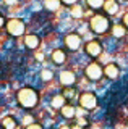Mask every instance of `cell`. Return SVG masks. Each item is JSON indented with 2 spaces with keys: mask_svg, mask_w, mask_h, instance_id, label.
Here are the masks:
<instances>
[{
  "mask_svg": "<svg viewBox=\"0 0 128 129\" xmlns=\"http://www.w3.org/2000/svg\"><path fill=\"white\" fill-rule=\"evenodd\" d=\"M25 29H26L25 23H23L21 19H18V18L8 19V23H7V31H8V34H10V36H15V37L23 36Z\"/></svg>",
  "mask_w": 128,
  "mask_h": 129,
  "instance_id": "3957f363",
  "label": "cell"
},
{
  "mask_svg": "<svg viewBox=\"0 0 128 129\" xmlns=\"http://www.w3.org/2000/svg\"><path fill=\"white\" fill-rule=\"evenodd\" d=\"M60 129H71L70 126H60Z\"/></svg>",
  "mask_w": 128,
  "mask_h": 129,
  "instance_id": "f546056e",
  "label": "cell"
},
{
  "mask_svg": "<svg viewBox=\"0 0 128 129\" xmlns=\"http://www.w3.org/2000/svg\"><path fill=\"white\" fill-rule=\"evenodd\" d=\"M104 74H105L109 79H117L118 74H120V70H118V66L115 63H109L105 68H104Z\"/></svg>",
  "mask_w": 128,
  "mask_h": 129,
  "instance_id": "30bf717a",
  "label": "cell"
},
{
  "mask_svg": "<svg viewBox=\"0 0 128 129\" xmlns=\"http://www.w3.org/2000/svg\"><path fill=\"white\" fill-rule=\"evenodd\" d=\"M89 26L96 34H105L110 29V23L107 19V16H104V15H94L89 21Z\"/></svg>",
  "mask_w": 128,
  "mask_h": 129,
  "instance_id": "7a4b0ae2",
  "label": "cell"
},
{
  "mask_svg": "<svg viewBox=\"0 0 128 129\" xmlns=\"http://www.w3.org/2000/svg\"><path fill=\"white\" fill-rule=\"evenodd\" d=\"M36 58H37V60H42L44 55H42V53H36Z\"/></svg>",
  "mask_w": 128,
  "mask_h": 129,
  "instance_id": "83f0119b",
  "label": "cell"
},
{
  "mask_svg": "<svg viewBox=\"0 0 128 129\" xmlns=\"http://www.w3.org/2000/svg\"><path fill=\"white\" fill-rule=\"evenodd\" d=\"M39 44H41V39L36 34H28L25 37V45L28 48H31V50H36V48L39 47Z\"/></svg>",
  "mask_w": 128,
  "mask_h": 129,
  "instance_id": "9c48e42d",
  "label": "cell"
},
{
  "mask_svg": "<svg viewBox=\"0 0 128 129\" xmlns=\"http://www.w3.org/2000/svg\"><path fill=\"white\" fill-rule=\"evenodd\" d=\"M41 78H42L44 81H50L52 78H54V73H52L50 70H42V73H41Z\"/></svg>",
  "mask_w": 128,
  "mask_h": 129,
  "instance_id": "ffe728a7",
  "label": "cell"
},
{
  "mask_svg": "<svg viewBox=\"0 0 128 129\" xmlns=\"http://www.w3.org/2000/svg\"><path fill=\"white\" fill-rule=\"evenodd\" d=\"M79 105L84 110H94L97 107V97L93 92H84V94L79 95Z\"/></svg>",
  "mask_w": 128,
  "mask_h": 129,
  "instance_id": "277c9868",
  "label": "cell"
},
{
  "mask_svg": "<svg viewBox=\"0 0 128 129\" xmlns=\"http://www.w3.org/2000/svg\"><path fill=\"white\" fill-rule=\"evenodd\" d=\"M122 24H123L125 27H128V11H126L125 15H123V18H122Z\"/></svg>",
  "mask_w": 128,
  "mask_h": 129,
  "instance_id": "603a6c76",
  "label": "cell"
},
{
  "mask_svg": "<svg viewBox=\"0 0 128 129\" xmlns=\"http://www.w3.org/2000/svg\"><path fill=\"white\" fill-rule=\"evenodd\" d=\"M84 52H86L89 56H99V55L102 53V45H101V42H97V40H89V42H86Z\"/></svg>",
  "mask_w": 128,
  "mask_h": 129,
  "instance_id": "8992f818",
  "label": "cell"
},
{
  "mask_svg": "<svg viewBox=\"0 0 128 129\" xmlns=\"http://www.w3.org/2000/svg\"><path fill=\"white\" fill-rule=\"evenodd\" d=\"M86 78H89L91 81H99L104 76V68L99 63H89L84 70Z\"/></svg>",
  "mask_w": 128,
  "mask_h": 129,
  "instance_id": "5b68a950",
  "label": "cell"
},
{
  "mask_svg": "<svg viewBox=\"0 0 128 129\" xmlns=\"http://www.w3.org/2000/svg\"><path fill=\"white\" fill-rule=\"evenodd\" d=\"M50 58H52V61H54V63L62 64V63H65V60H67V53L62 50V48H55V50L52 52Z\"/></svg>",
  "mask_w": 128,
  "mask_h": 129,
  "instance_id": "8fae6325",
  "label": "cell"
},
{
  "mask_svg": "<svg viewBox=\"0 0 128 129\" xmlns=\"http://www.w3.org/2000/svg\"><path fill=\"white\" fill-rule=\"evenodd\" d=\"M104 10L107 11L109 15H115L118 11V3L115 2V0H105V3H104Z\"/></svg>",
  "mask_w": 128,
  "mask_h": 129,
  "instance_id": "7c38bea8",
  "label": "cell"
},
{
  "mask_svg": "<svg viewBox=\"0 0 128 129\" xmlns=\"http://www.w3.org/2000/svg\"><path fill=\"white\" fill-rule=\"evenodd\" d=\"M65 45L70 50H78L81 47V37L78 34H75V32H71V34H68L65 37Z\"/></svg>",
  "mask_w": 128,
  "mask_h": 129,
  "instance_id": "52a82bcc",
  "label": "cell"
},
{
  "mask_svg": "<svg viewBox=\"0 0 128 129\" xmlns=\"http://www.w3.org/2000/svg\"><path fill=\"white\" fill-rule=\"evenodd\" d=\"M16 102L21 105L23 108L31 110V108H34L36 105H37L39 94H37V90H34V89H31V87H23L16 92Z\"/></svg>",
  "mask_w": 128,
  "mask_h": 129,
  "instance_id": "6da1fadb",
  "label": "cell"
},
{
  "mask_svg": "<svg viewBox=\"0 0 128 129\" xmlns=\"http://www.w3.org/2000/svg\"><path fill=\"white\" fill-rule=\"evenodd\" d=\"M3 26H5V19H3V16L0 15V29H2Z\"/></svg>",
  "mask_w": 128,
  "mask_h": 129,
  "instance_id": "484cf974",
  "label": "cell"
},
{
  "mask_svg": "<svg viewBox=\"0 0 128 129\" xmlns=\"http://www.w3.org/2000/svg\"><path fill=\"white\" fill-rule=\"evenodd\" d=\"M16 2H18V0H5V3H7V5H15Z\"/></svg>",
  "mask_w": 128,
  "mask_h": 129,
  "instance_id": "4316f807",
  "label": "cell"
},
{
  "mask_svg": "<svg viewBox=\"0 0 128 129\" xmlns=\"http://www.w3.org/2000/svg\"><path fill=\"white\" fill-rule=\"evenodd\" d=\"M70 13H71V16H73V18L79 19V18H83V15H84V11H83L81 5H78V3H75V5H71V7H70Z\"/></svg>",
  "mask_w": 128,
  "mask_h": 129,
  "instance_id": "e0dca14e",
  "label": "cell"
},
{
  "mask_svg": "<svg viewBox=\"0 0 128 129\" xmlns=\"http://www.w3.org/2000/svg\"><path fill=\"white\" fill-rule=\"evenodd\" d=\"M71 129H83V127H81V126H73Z\"/></svg>",
  "mask_w": 128,
  "mask_h": 129,
  "instance_id": "4dcf8cb0",
  "label": "cell"
},
{
  "mask_svg": "<svg viewBox=\"0 0 128 129\" xmlns=\"http://www.w3.org/2000/svg\"><path fill=\"white\" fill-rule=\"evenodd\" d=\"M65 102H67V99L63 97V94H58L52 99V107H54L55 110H62V107L65 105Z\"/></svg>",
  "mask_w": 128,
  "mask_h": 129,
  "instance_id": "5bb4252c",
  "label": "cell"
},
{
  "mask_svg": "<svg viewBox=\"0 0 128 129\" xmlns=\"http://www.w3.org/2000/svg\"><path fill=\"white\" fill-rule=\"evenodd\" d=\"M60 111H62V116H65L67 119L75 118V115H76V111H75V107H73V105H63Z\"/></svg>",
  "mask_w": 128,
  "mask_h": 129,
  "instance_id": "9a60e30c",
  "label": "cell"
},
{
  "mask_svg": "<svg viewBox=\"0 0 128 129\" xmlns=\"http://www.w3.org/2000/svg\"><path fill=\"white\" fill-rule=\"evenodd\" d=\"M25 124H26V126L33 124V118H31V116H26V118H25Z\"/></svg>",
  "mask_w": 128,
  "mask_h": 129,
  "instance_id": "d4e9b609",
  "label": "cell"
},
{
  "mask_svg": "<svg viewBox=\"0 0 128 129\" xmlns=\"http://www.w3.org/2000/svg\"><path fill=\"white\" fill-rule=\"evenodd\" d=\"M88 7L93 8V10H97V8L104 7V3H105V0H86Z\"/></svg>",
  "mask_w": 128,
  "mask_h": 129,
  "instance_id": "ac0fdd59",
  "label": "cell"
},
{
  "mask_svg": "<svg viewBox=\"0 0 128 129\" xmlns=\"http://www.w3.org/2000/svg\"><path fill=\"white\" fill-rule=\"evenodd\" d=\"M26 129H42V126H41V124L33 123V124H29V126H26Z\"/></svg>",
  "mask_w": 128,
  "mask_h": 129,
  "instance_id": "cb8c5ba5",
  "label": "cell"
},
{
  "mask_svg": "<svg viewBox=\"0 0 128 129\" xmlns=\"http://www.w3.org/2000/svg\"><path fill=\"white\" fill-rule=\"evenodd\" d=\"M75 82H76L75 73H71V71H62L60 73V84H62V86L70 87V86H73Z\"/></svg>",
  "mask_w": 128,
  "mask_h": 129,
  "instance_id": "ba28073f",
  "label": "cell"
},
{
  "mask_svg": "<svg viewBox=\"0 0 128 129\" xmlns=\"http://www.w3.org/2000/svg\"><path fill=\"white\" fill-rule=\"evenodd\" d=\"M78 123H79V124H86V121L83 119V118H78Z\"/></svg>",
  "mask_w": 128,
  "mask_h": 129,
  "instance_id": "f1b7e54d",
  "label": "cell"
},
{
  "mask_svg": "<svg viewBox=\"0 0 128 129\" xmlns=\"http://www.w3.org/2000/svg\"><path fill=\"white\" fill-rule=\"evenodd\" d=\"M2 126L3 129H16L18 127V121L13 118V116H5L2 119Z\"/></svg>",
  "mask_w": 128,
  "mask_h": 129,
  "instance_id": "4fadbf2b",
  "label": "cell"
},
{
  "mask_svg": "<svg viewBox=\"0 0 128 129\" xmlns=\"http://www.w3.org/2000/svg\"><path fill=\"white\" fill-rule=\"evenodd\" d=\"M62 94H63L65 99H73V97H75V90H71V89H65Z\"/></svg>",
  "mask_w": 128,
  "mask_h": 129,
  "instance_id": "44dd1931",
  "label": "cell"
},
{
  "mask_svg": "<svg viewBox=\"0 0 128 129\" xmlns=\"http://www.w3.org/2000/svg\"><path fill=\"white\" fill-rule=\"evenodd\" d=\"M112 34H114V37H123V36L126 34V27L123 26V24H114V27H112Z\"/></svg>",
  "mask_w": 128,
  "mask_h": 129,
  "instance_id": "2e32d148",
  "label": "cell"
},
{
  "mask_svg": "<svg viewBox=\"0 0 128 129\" xmlns=\"http://www.w3.org/2000/svg\"><path fill=\"white\" fill-rule=\"evenodd\" d=\"M60 2H62L63 5H68V7H71V5H75V3H78V0H60Z\"/></svg>",
  "mask_w": 128,
  "mask_h": 129,
  "instance_id": "7402d4cb",
  "label": "cell"
},
{
  "mask_svg": "<svg viewBox=\"0 0 128 129\" xmlns=\"http://www.w3.org/2000/svg\"><path fill=\"white\" fill-rule=\"evenodd\" d=\"M44 7L49 8V10H58L60 0H46V2H44Z\"/></svg>",
  "mask_w": 128,
  "mask_h": 129,
  "instance_id": "d6986e66",
  "label": "cell"
}]
</instances>
